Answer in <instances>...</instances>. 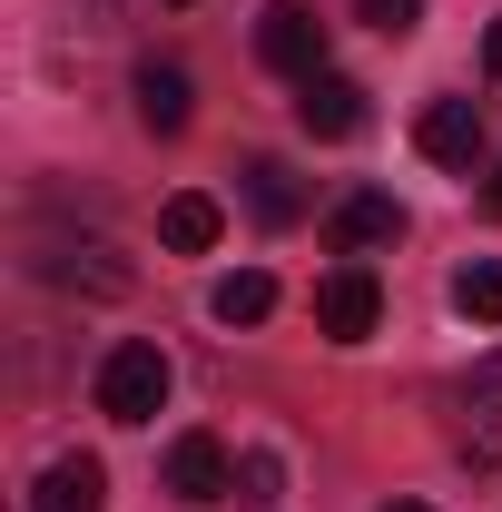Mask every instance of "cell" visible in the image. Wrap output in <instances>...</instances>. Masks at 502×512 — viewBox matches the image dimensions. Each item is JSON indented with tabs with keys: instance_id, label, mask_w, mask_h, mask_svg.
Masks as SVG:
<instances>
[{
	"instance_id": "4fadbf2b",
	"label": "cell",
	"mask_w": 502,
	"mask_h": 512,
	"mask_svg": "<svg viewBox=\"0 0 502 512\" xmlns=\"http://www.w3.org/2000/svg\"><path fill=\"white\" fill-rule=\"evenodd\" d=\"M247 207H256V227H296V217H306L296 168H286V158H256V168H247Z\"/></svg>"
},
{
	"instance_id": "7c38bea8",
	"label": "cell",
	"mask_w": 502,
	"mask_h": 512,
	"mask_svg": "<svg viewBox=\"0 0 502 512\" xmlns=\"http://www.w3.org/2000/svg\"><path fill=\"white\" fill-rule=\"evenodd\" d=\"M217 227H227V207H217V197H197V188H178L168 207H158V237H168L178 256H207V247H217Z\"/></svg>"
},
{
	"instance_id": "ac0fdd59",
	"label": "cell",
	"mask_w": 502,
	"mask_h": 512,
	"mask_svg": "<svg viewBox=\"0 0 502 512\" xmlns=\"http://www.w3.org/2000/svg\"><path fill=\"white\" fill-rule=\"evenodd\" d=\"M483 69H493V79H502V20H493V30H483Z\"/></svg>"
},
{
	"instance_id": "2e32d148",
	"label": "cell",
	"mask_w": 502,
	"mask_h": 512,
	"mask_svg": "<svg viewBox=\"0 0 502 512\" xmlns=\"http://www.w3.org/2000/svg\"><path fill=\"white\" fill-rule=\"evenodd\" d=\"M286 493V463L276 453H237V503H276Z\"/></svg>"
},
{
	"instance_id": "5bb4252c",
	"label": "cell",
	"mask_w": 502,
	"mask_h": 512,
	"mask_svg": "<svg viewBox=\"0 0 502 512\" xmlns=\"http://www.w3.org/2000/svg\"><path fill=\"white\" fill-rule=\"evenodd\" d=\"M207 306H217V325H266V316H276V276H266V266H237Z\"/></svg>"
},
{
	"instance_id": "9c48e42d",
	"label": "cell",
	"mask_w": 502,
	"mask_h": 512,
	"mask_svg": "<svg viewBox=\"0 0 502 512\" xmlns=\"http://www.w3.org/2000/svg\"><path fill=\"white\" fill-rule=\"evenodd\" d=\"M30 512H109V463H99V453H60V463L40 473Z\"/></svg>"
},
{
	"instance_id": "ba28073f",
	"label": "cell",
	"mask_w": 502,
	"mask_h": 512,
	"mask_svg": "<svg viewBox=\"0 0 502 512\" xmlns=\"http://www.w3.org/2000/svg\"><path fill=\"white\" fill-rule=\"evenodd\" d=\"M30 266H40L50 286H89V296H119V286H128V266H119V247H109V237H79V247H40Z\"/></svg>"
},
{
	"instance_id": "d6986e66",
	"label": "cell",
	"mask_w": 502,
	"mask_h": 512,
	"mask_svg": "<svg viewBox=\"0 0 502 512\" xmlns=\"http://www.w3.org/2000/svg\"><path fill=\"white\" fill-rule=\"evenodd\" d=\"M483 207H493V217H502V168H493V178H483Z\"/></svg>"
},
{
	"instance_id": "8fae6325",
	"label": "cell",
	"mask_w": 502,
	"mask_h": 512,
	"mask_svg": "<svg viewBox=\"0 0 502 512\" xmlns=\"http://www.w3.org/2000/svg\"><path fill=\"white\" fill-rule=\"evenodd\" d=\"M188 109H197V89H188V69H178V60H148V69H138V119L158 128V138H178Z\"/></svg>"
},
{
	"instance_id": "30bf717a",
	"label": "cell",
	"mask_w": 502,
	"mask_h": 512,
	"mask_svg": "<svg viewBox=\"0 0 502 512\" xmlns=\"http://www.w3.org/2000/svg\"><path fill=\"white\" fill-rule=\"evenodd\" d=\"M463 444L483 453V463H502V345L463 375Z\"/></svg>"
},
{
	"instance_id": "6da1fadb",
	"label": "cell",
	"mask_w": 502,
	"mask_h": 512,
	"mask_svg": "<svg viewBox=\"0 0 502 512\" xmlns=\"http://www.w3.org/2000/svg\"><path fill=\"white\" fill-rule=\"evenodd\" d=\"M158 404H168V355L138 345V335L109 345V355H99V414H109V424H148Z\"/></svg>"
},
{
	"instance_id": "e0dca14e",
	"label": "cell",
	"mask_w": 502,
	"mask_h": 512,
	"mask_svg": "<svg viewBox=\"0 0 502 512\" xmlns=\"http://www.w3.org/2000/svg\"><path fill=\"white\" fill-rule=\"evenodd\" d=\"M365 20H375L384 40H404V30H414V20H424V0H365Z\"/></svg>"
},
{
	"instance_id": "7a4b0ae2",
	"label": "cell",
	"mask_w": 502,
	"mask_h": 512,
	"mask_svg": "<svg viewBox=\"0 0 502 512\" xmlns=\"http://www.w3.org/2000/svg\"><path fill=\"white\" fill-rule=\"evenodd\" d=\"M256 60L286 69V79H315V69H325V10H315V0H266V20H256Z\"/></svg>"
},
{
	"instance_id": "52a82bcc",
	"label": "cell",
	"mask_w": 502,
	"mask_h": 512,
	"mask_svg": "<svg viewBox=\"0 0 502 512\" xmlns=\"http://www.w3.org/2000/svg\"><path fill=\"white\" fill-rule=\"evenodd\" d=\"M414 148H424L434 168H473V158H483V109H473V99H434L424 128H414Z\"/></svg>"
},
{
	"instance_id": "9a60e30c",
	"label": "cell",
	"mask_w": 502,
	"mask_h": 512,
	"mask_svg": "<svg viewBox=\"0 0 502 512\" xmlns=\"http://www.w3.org/2000/svg\"><path fill=\"white\" fill-rule=\"evenodd\" d=\"M453 306L483 316V325H502V256H473V266L453 276Z\"/></svg>"
},
{
	"instance_id": "3957f363",
	"label": "cell",
	"mask_w": 502,
	"mask_h": 512,
	"mask_svg": "<svg viewBox=\"0 0 502 512\" xmlns=\"http://www.w3.org/2000/svg\"><path fill=\"white\" fill-rule=\"evenodd\" d=\"M375 316H384V286H375V266H365V256H345V266H325V276H315V325H325L335 345L375 335Z\"/></svg>"
},
{
	"instance_id": "8992f818",
	"label": "cell",
	"mask_w": 502,
	"mask_h": 512,
	"mask_svg": "<svg viewBox=\"0 0 502 512\" xmlns=\"http://www.w3.org/2000/svg\"><path fill=\"white\" fill-rule=\"evenodd\" d=\"M325 237H335L345 256H365V247H394V237H404V207H394L384 188H355V197H335Z\"/></svg>"
},
{
	"instance_id": "277c9868",
	"label": "cell",
	"mask_w": 502,
	"mask_h": 512,
	"mask_svg": "<svg viewBox=\"0 0 502 512\" xmlns=\"http://www.w3.org/2000/svg\"><path fill=\"white\" fill-rule=\"evenodd\" d=\"M168 493L178 503H227L237 493V453L217 444V434H178L168 444Z\"/></svg>"
},
{
	"instance_id": "5b68a950",
	"label": "cell",
	"mask_w": 502,
	"mask_h": 512,
	"mask_svg": "<svg viewBox=\"0 0 502 512\" xmlns=\"http://www.w3.org/2000/svg\"><path fill=\"white\" fill-rule=\"evenodd\" d=\"M296 119H306V138H355L365 128V89L345 69H315V79H296Z\"/></svg>"
},
{
	"instance_id": "ffe728a7",
	"label": "cell",
	"mask_w": 502,
	"mask_h": 512,
	"mask_svg": "<svg viewBox=\"0 0 502 512\" xmlns=\"http://www.w3.org/2000/svg\"><path fill=\"white\" fill-rule=\"evenodd\" d=\"M394 512H424V503H394Z\"/></svg>"
}]
</instances>
